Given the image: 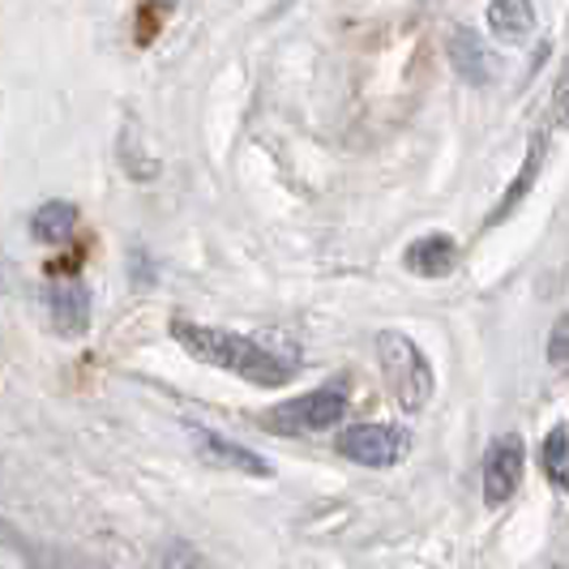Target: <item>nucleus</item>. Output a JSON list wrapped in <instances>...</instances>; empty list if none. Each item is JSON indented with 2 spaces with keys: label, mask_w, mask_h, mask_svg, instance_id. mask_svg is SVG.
<instances>
[{
  "label": "nucleus",
  "mask_w": 569,
  "mask_h": 569,
  "mask_svg": "<svg viewBox=\"0 0 569 569\" xmlns=\"http://www.w3.org/2000/svg\"><path fill=\"white\" fill-rule=\"evenodd\" d=\"M450 60H455V73L471 86H492L497 82V57L488 52V43L471 27H458L450 34Z\"/></svg>",
  "instance_id": "obj_8"
},
{
  "label": "nucleus",
  "mask_w": 569,
  "mask_h": 569,
  "mask_svg": "<svg viewBox=\"0 0 569 569\" xmlns=\"http://www.w3.org/2000/svg\"><path fill=\"white\" fill-rule=\"evenodd\" d=\"M43 313L52 321V330L64 339H82L90 330V291L78 279H57L43 291Z\"/></svg>",
  "instance_id": "obj_6"
},
{
  "label": "nucleus",
  "mask_w": 569,
  "mask_h": 569,
  "mask_svg": "<svg viewBox=\"0 0 569 569\" xmlns=\"http://www.w3.org/2000/svg\"><path fill=\"white\" fill-rule=\"evenodd\" d=\"M189 437H193V450L201 455V462H210V467H219V471H244V476H253V480H270V476H274L270 462L261 455L236 446V441L210 432V428H193Z\"/></svg>",
  "instance_id": "obj_7"
},
{
  "label": "nucleus",
  "mask_w": 569,
  "mask_h": 569,
  "mask_svg": "<svg viewBox=\"0 0 569 569\" xmlns=\"http://www.w3.org/2000/svg\"><path fill=\"white\" fill-rule=\"evenodd\" d=\"M566 120H569V112H566Z\"/></svg>",
  "instance_id": "obj_15"
},
{
  "label": "nucleus",
  "mask_w": 569,
  "mask_h": 569,
  "mask_svg": "<svg viewBox=\"0 0 569 569\" xmlns=\"http://www.w3.org/2000/svg\"><path fill=\"white\" fill-rule=\"evenodd\" d=\"M488 27L501 43H527L536 34L531 0H488Z\"/></svg>",
  "instance_id": "obj_10"
},
{
  "label": "nucleus",
  "mask_w": 569,
  "mask_h": 569,
  "mask_svg": "<svg viewBox=\"0 0 569 569\" xmlns=\"http://www.w3.org/2000/svg\"><path fill=\"white\" fill-rule=\"evenodd\" d=\"M536 168H540V142L531 146V154H527V163H522V171H518V180H513L510 189H506V198H501V206H497V210L488 214V223H501V219L510 214L513 206L522 201V193H527V189H531V180H536Z\"/></svg>",
  "instance_id": "obj_13"
},
{
  "label": "nucleus",
  "mask_w": 569,
  "mask_h": 569,
  "mask_svg": "<svg viewBox=\"0 0 569 569\" xmlns=\"http://www.w3.org/2000/svg\"><path fill=\"white\" fill-rule=\"evenodd\" d=\"M540 467L552 485L561 488V492H569V428L566 425H557L548 437H543Z\"/></svg>",
  "instance_id": "obj_12"
},
{
  "label": "nucleus",
  "mask_w": 569,
  "mask_h": 569,
  "mask_svg": "<svg viewBox=\"0 0 569 569\" xmlns=\"http://www.w3.org/2000/svg\"><path fill=\"white\" fill-rule=\"evenodd\" d=\"M73 228H78V210H73L69 201H43V206L30 214V231H34V240H43V244L69 240Z\"/></svg>",
  "instance_id": "obj_11"
},
{
  "label": "nucleus",
  "mask_w": 569,
  "mask_h": 569,
  "mask_svg": "<svg viewBox=\"0 0 569 569\" xmlns=\"http://www.w3.org/2000/svg\"><path fill=\"white\" fill-rule=\"evenodd\" d=\"M548 365L569 372V313L557 317V326H552V335H548Z\"/></svg>",
  "instance_id": "obj_14"
},
{
  "label": "nucleus",
  "mask_w": 569,
  "mask_h": 569,
  "mask_svg": "<svg viewBox=\"0 0 569 569\" xmlns=\"http://www.w3.org/2000/svg\"><path fill=\"white\" fill-rule=\"evenodd\" d=\"M335 450L347 462H360V467L381 471V467H399L402 458H407V450H411V441H407V432L399 425H356L347 428V432H339Z\"/></svg>",
  "instance_id": "obj_4"
},
{
  "label": "nucleus",
  "mask_w": 569,
  "mask_h": 569,
  "mask_svg": "<svg viewBox=\"0 0 569 569\" xmlns=\"http://www.w3.org/2000/svg\"><path fill=\"white\" fill-rule=\"evenodd\" d=\"M347 411V395L339 386H321V390H309L300 399L279 402L274 411L261 416V428L279 432V437H305V432H326L335 428Z\"/></svg>",
  "instance_id": "obj_3"
},
{
  "label": "nucleus",
  "mask_w": 569,
  "mask_h": 569,
  "mask_svg": "<svg viewBox=\"0 0 569 569\" xmlns=\"http://www.w3.org/2000/svg\"><path fill=\"white\" fill-rule=\"evenodd\" d=\"M171 339L180 342L193 360H201V365L231 372V377H244V381L266 386V390L287 386L296 377V365H300L291 351H274V347L249 339V335L219 330V326H198V321H176Z\"/></svg>",
  "instance_id": "obj_1"
},
{
  "label": "nucleus",
  "mask_w": 569,
  "mask_h": 569,
  "mask_svg": "<svg viewBox=\"0 0 569 569\" xmlns=\"http://www.w3.org/2000/svg\"><path fill=\"white\" fill-rule=\"evenodd\" d=\"M377 360H381V377H386V386L402 411H425L432 399V369H428L416 339H407L399 330H386L377 339Z\"/></svg>",
  "instance_id": "obj_2"
},
{
  "label": "nucleus",
  "mask_w": 569,
  "mask_h": 569,
  "mask_svg": "<svg viewBox=\"0 0 569 569\" xmlns=\"http://www.w3.org/2000/svg\"><path fill=\"white\" fill-rule=\"evenodd\" d=\"M402 261H407V270H411V274H420V279H446V274L455 270L458 249H455V240H450V236L432 231V236L411 240V244H407V253H402Z\"/></svg>",
  "instance_id": "obj_9"
},
{
  "label": "nucleus",
  "mask_w": 569,
  "mask_h": 569,
  "mask_svg": "<svg viewBox=\"0 0 569 569\" xmlns=\"http://www.w3.org/2000/svg\"><path fill=\"white\" fill-rule=\"evenodd\" d=\"M522 462H527V446L522 437L510 432L501 437L485 458V501L488 506H506L518 485H522Z\"/></svg>",
  "instance_id": "obj_5"
}]
</instances>
